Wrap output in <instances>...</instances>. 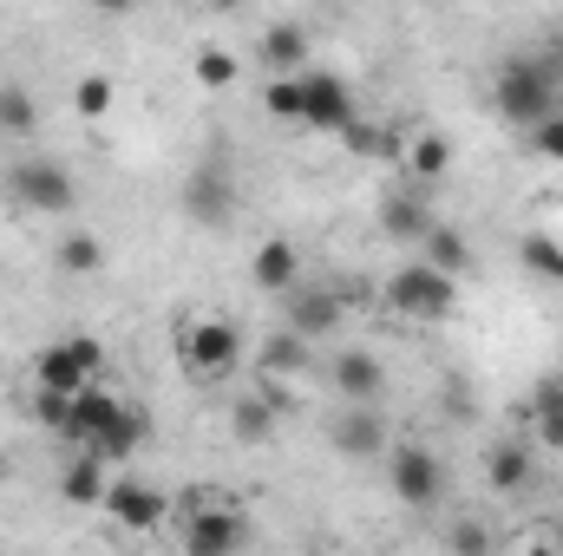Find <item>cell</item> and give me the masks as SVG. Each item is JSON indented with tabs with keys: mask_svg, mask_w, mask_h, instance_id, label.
I'll list each match as a JSON object with an SVG mask.
<instances>
[{
	"mask_svg": "<svg viewBox=\"0 0 563 556\" xmlns=\"http://www.w3.org/2000/svg\"><path fill=\"white\" fill-rule=\"evenodd\" d=\"M106 105H112V79H106V73H92V79H79V112H86V119H99Z\"/></svg>",
	"mask_w": 563,
	"mask_h": 556,
	"instance_id": "cell-29",
	"label": "cell"
},
{
	"mask_svg": "<svg viewBox=\"0 0 563 556\" xmlns=\"http://www.w3.org/2000/svg\"><path fill=\"white\" fill-rule=\"evenodd\" d=\"M328 380H334L341 400H380L387 393V367L374 354H361V347H341L334 367H328Z\"/></svg>",
	"mask_w": 563,
	"mask_h": 556,
	"instance_id": "cell-13",
	"label": "cell"
},
{
	"mask_svg": "<svg viewBox=\"0 0 563 556\" xmlns=\"http://www.w3.org/2000/svg\"><path fill=\"white\" fill-rule=\"evenodd\" d=\"M445 544H452L459 556H485V551H492V531H485V524H459Z\"/></svg>",
	"mask_w": 563,
	"mask_h": 556,
	"instance_id": "cell-32",
	"label": "cell"
},
{
	"mask_svg": "<svg viewBox=\"0 0 563 556\" xmlns=\"http://www.w3.org/2000/svg\"><path fill=\"white\" fill-rule=\"evenodd\" d=\"M452 301H459V276H445L432 263H413V269H400L387 281V308L407 314V321H445Z\"/></svg>",
	"mask_w": 563,
	"mask_h": 556,
	"instance_id": "cell-5",
	"label": "cell"
},
{
	"mask_svg": "<svg viewBox=\"0 0 563 556\" xmlns=\"http://www.w3.org/2000/svg\"><path fill=\"white\" fill-rule=\"evenodd\" d=\"M282 301H288V327H295L301 341H328V334L347 321V301H341L334 288H301V281H295Z\"/></svg>",
	"mask_w": 563,
	"mask_h": 556,
	"instance_id": "cell-11",
	"label": "cell"
},
{
	"mask_svg": "<svg viewBox=\"0 0 563 556\" xmlns=\"http://www.w3.org/2000/svg\"><path fill=\"white\" fill-rule=\"evenodd\" d=\"M531 144H538L544 157H558V164H563V112H551V119H538V125H531Z\"/></svg>",
	"mask_w": 563,
	"mask_h": 556,
	"instance_id": "cell-31",
	"label": "cell"
},
{
	"mask_svg": "<svg viewBox=\"0 0 563 556\" xmlns=\"http://www.w3.org/2000/svg\"><path fill=\"white\" fill-rule=\"evenodd\" d=\"M59 269H73V276H92V269H99V236H92V230H73V236H59Z\"/></svg>",
	"mask_w": 563,
	"mask_h": 556,
	"instance_id": "cell-25",
	"label": "cell"
},
{
	"mask_svg": "<svg viewBox=\"0 0 563 556\" xmlns=\"http://www.w3.org/2000/svg\"><path fill=\"white\" fill-rule=\"evenodd\" d=\"M531 419H538V445L544 452H563V400L558 407H531Z\"/></svg>",
	"mask_w": 563,
	"mask_h": 556,
	"instance_id": "cell-30",
	"label": "cell"
},
{
	"mask_svg": "<svg viewBox=\"0 0 563 556\" xmlns=\"http://www.w3.org/2000/svg\"><path fill=\"white\" fill-rule=\"evenodd\" d=\"M33 125H40V105H33V92H26L20 79H7V86H0V132H7V138H26Z\"/></svg>",
	"mask_w": 563,
	"mask_h": 556,
	"instance_id": "cell-21",
	"label": "cell"
},
{
	"mask_svg": "<svg viewBox=\"0 0 563 556\" xmlns=\"http://www.w3.org/2000/svg\"><path fill=\"white\" fill-rule=\"evenodd\" d=\"M99 452H79L73 465H66V478H59V491L73 498V504H106V478H99Z\"/></svg>",
	"mask_w": 563,
	"mask_h": 556,
	"instance_id": "cell-20",
	"label": "cell"
},
{
	"mask_svg": "<svg viewBox=\"0 0 563 556\" xmlns=\"http://www.w3.org/2000/svg\"><path fill=\"white\" fill-rule=\"evenodd\" d=\"M301 53H308L301 26H269V33H263V59H269L276 73H295V66H301Z\"/></svg>",
	"mask_w": 563,
	"mask_h": 556,
	"instance_id": "cell-23",
	"label": "cell"
},
{
	"mask_svg": "<svg viewBox=\"0 0 563 556\" xmlns=\"http://www.w3.org/2000/svg\"><path fill=\"white\" fill-rule=\"evenodd\" d=\"M106 511H112L119 524H132V531H157V524L170 518V498H157L151 485L119 478V485H106Z\"/></svg>",
	"mask_w": 563,
	"mask_h": 556,
	"instance_id": "cell-14",
	"label": "cell"
},
{
	"mask_svg": "<svg viewBox=\"0 0 563 556\" xmlns=\"http://www.w3.org/2000/svg\"><path fill=\"white\" fill-rule=\"evenodd\" d=\"M282 413H288V393H276V387H263V393H243V400H230V438H243V445H263V438L276 432Z\"/></svg>",
	"mask_w": 563,
	"mask_h": 556,
	"instance_id": "cell-12",
	"label": "cell"
},
{
	"mask_svg": "<svg viewBox=\"0 0 563 556\" xmlns=\"http://www.w3.org/2000/svg\"><path fill=\"white\" fill-rule=\"evenodd\" d=\"M485 478H492V491H525V485H531V445L498 438V445L485 452Z\"/></svg>",
	"mask_w": 563,
	"mask_h": 556,
	"instance_id": "cell-17",
	"label": "cell"
},
{
	"mask_svg": "<svg viewBox=\"0 0 563 556\" xmlns=\"http://www.w3.org/2000/svg\"><path fill=\"white\" fill-rule=\"evenodd\" d=\"M184 210L197 216V223H230L236 216V190H230V170H197L190 177V190H184Z\"/></svg>",
	"mask_w": 563,
	"mask_h": 556,
	"instance_id": "cell-15",
	"label": "cell"
},
{
	"mask_svg": "<svg viewBox=\"0 0 563 556\" xmlns=\"http://www.w3.org/2000/svg\"><path fill=\"white\" fill-rule=\"evenodd\" d=\"M301 360H308V341H301L295 327H288V334H276V341L263 347V374H295Z\"/></svg>",
	"mask_w": 563,
	"mask_h": 556,
	"instance_id": "cell-26",
	"label": "cell"
},
{
	"mask_svg": "<svg viewBox=\"0 0 563 556\" xmlns=\"http://www.w3.org/2000/svg\"><path fill=\"white\" fill-rule=\"evenodd\" d=\"M177 544L197 556H223V551H243L250 544V524L236 518V498H190V518L177 524Z\"/></svg>",
	"mask_w": 563,
	"mask_h": 556,
	"instance_id": "cell-4",
	"label": "cell"
},
{
	"mask_svg": "<svg viewBox=\"0 0 563 556\" xmlns=\"http://www.w3.org/2000/svg\"><path fill=\"white\" fill-rule=\"evenodd\" d=\"M445 164H452V144L420 132V138L407 144V170H413V184H432V177H445Z\"/></svg>",
	"mask_w": 563,
	"mask_h": 556,
	"instance_id": "cell-22",
	"label": "cell"
},
{
	"mask_svg": "<svg viewBox=\"0 0 563 556\" xmlns=\"http://www.w3.org/2000/svg\"><path fill=\"white\" fill-rule=\"evenodd\" d=\"M420 249H426V263H432V269H445V276H465V263H472L465 236H459L452 223H439V216H432V230L420 236Z\"/></svg>",
	"mask_w": 563,
	"mask_h": 556,
	"instance_id": "cell-19",
	"label": "cell"
},
{
	"mask_svg": "<svg viewBox=\"0 0 563 556\" xmlns=\"http://www.w3.org/2000/svg\"><path fill=\"white\" fill-rule=\"evenodd\" d=\"M106 367V347L92 341V334H79V341H53L40 360H33V387H53V393H79L92 374Z\"/></svg>",
	"mask_w": 563,
	"mask_h": 556,
	"instance_id": "cell-6",
	"label": "cell"
},
{
	"mask_svg": "<svg viewBox=\"0 0 563 556\" xmlns=\"http://www.w3.org/2000/svg\"><path fill=\"white\" fill-rule=\"evenodd\" d=\"M538 59H544V66H551V73H558V86H563V40H551V46H544V53H538Z\"/></svg>",
	"mask_w": 563,
	"mask_h": 556,
	"instance_id": "cell-33",
	"label": "cell"
},
{
	"mask_svg": "<svg viewBox=\"0 0 563 556\" xmlns=\"http://www.w3.org/2000/svg\"><path fill=\"white\" fill-rule=\"evenodd\" d=\"M73 452H99V458H125V452H139L144 438V419L119 400V393H106L99 380H86L79 393H73V407H66V419L53 425Z\"/></svg>",
	"mask_w": 563,
	"mask_h": 556,
	"instance_id": "cell-1",
	"label": "cell"
},
{
	"mask_svg": "<svg viewBox=\"0 0 563 556\" xmlns=\"http://www.w3.org/2000/svg\"><path fill=\"white\" fill-rule=\"evenodd\" d=\"M380 230H387L394 243H420L426 230H432V210H426L420 190H387V197H380Z\"/></svg>",
	"mask_w": 563,
	"mask_h": 556,
	"instance_id": "cell-16",
	"label": "cell"
},
{
	"mask_svg": "<svg viewBox=\"0 0 563 556\" xmlns=\"http://www.w3.org/2000/svg\"><path fill=\"white\" fill-rule=\"evenodd\" d=\"M558 99H563V86H558V73L538 59V53H525V59H505L498 66V79H492V105L511 119V125H538V119H551L558 112Z\"/></svg>",
	"mask_w": 563,
	"mask_h": 556,
	"instance_id": "cell-2",
	"label": "cell"
},
{
	"mask_svg": "<svg viewBox=\"0 0 563 556\" xmlns=\"http://www.w3.org/2000/svg\"><path fill=\"white\" fill-rule=\"evenodd\" d=\"M177 347H184V360L197 374H230L236 354H243V334H236V321H190Z\"/></svg>",
	"mask_w": 563,
	"mask_h": 556,
	"instance_id": "cell-10",
	"label": "cell"
},
{
	"mask_svg": "<svg viewBox=\"0 0 563 556\" xmlns=\"http://www.w3.org/2000/svg\"><path fill=\"white\" fill-rule=\"evenodd\" d=\"M7 197H13L20 210L66 216V210L79 203V184H73V170H66L59 157H20V164L7 170Z\"/></svg>",
	"mask_w": 563,
	"mask_h": 556,
	"instance_id": "cell-3",
	"label": "cell"
},
{
	"mask_svg": "<svg viewBox=\"0 0 563 556\" xmlns=\"http://www.w3.org/2000/svg\"><path fill=\"white\" fill-rule=\"evenodd\" d=\"M197 79H203L210 92H223V86H236V59H230V53H203V59H197Z\"/></svg>",
	"mask_w": 563,
	"mask_h": 556,
	"instance_id": "cell-28",
	"label": "cell"
},
{
	"mask_svg": "<svg viewBox=\"0 0 563 556\" xmlns=\"http://www.w3.org/2000/svg\"><path fill=\"white\" fill-rule=\"evenodd\" d=\"M558 544H563V531H558Z\"/></svg>",
	"mask_w": 563,
	"mask_h": 556,
	"instance_id": "cell-35",
	"label": "cell"
},
{
	"mask_svg": "<svg viewBox=\"0 0 563 556\" xmlns=\"http://www.w3.org/2000/svg\"><path fill=\"white\" fill-rule=\"evenodd\" d=\"M387 478H394V498L400 504H439V491H445L439 452H426V445H400L387 458Z\"/></svg>",
	"mask_w": 563,
	"mask_h": 556,
	"instance_id": "cell-9",
	"label": "cell"
},
{
	"mask_svg": "<svg viewBox=\"0 0 563 556\" xmlns=\"http://www.w3.org/2000/svg\"><path fill=\"white\" fill-rule=\"evenodd\" d=\"M263 105H269V119H288V125H301V73H276V86L263 92Z\"/></svg>",
	"mask_w": 563,
	"mask_h": 556,
	"instance_id": "cell-24",
	"label": "cell"
},
{
	"mask_svg": "<svg viewBox=\"0 0 563 556\" xmlns=\"http://www.w3.org/2000/svg\"><path fill=\"white\" fill-rule=\"evenodd\" d=\"M328 445L341 452V458H380L387 452V419L374 413V400H347L341 413L328 419Z\"/></svg>",
	"mask_w": 563,
	"mask_h": 556,
	"instance_id": "cell-7",
	"label": "cell"
},
{
	"mask_svg": "<svg viewBox=\"0 0 563 556\" xmlns=\"http://www.w3.org/2000/svg\"><path fill=\"white\" fill-rule=\"evenodd\" d=\"M301 281V263H295V243H282L269 236L263 249H256V288H269V294H288Z\"/></svg>",
	"mask_w": 563,
	"mask_h": 556,
	"instance_id": "cell-18",
	"label": "cell"
},
{
	"mask_svg": "<svg viewBox=\"0 0 563 556\" xmlns=\"http://www.w3.org/2000/svg\"><path fill=\"white\" fill-rule=\"evenodd\" d=\"M301 125L308 132H347L354 125V92H347V79H334V73H301Z\"/></svg>",
	"mask_w": 563,
	"mask_h": 556,
	"instance_id": "cell-8",
	"label": "cell"
},
{
	"mask_svg": "<svg viewBox=\"0 0 563 556\" xmlns=\"http://www.w3.org/2000/svg\"><path fill=\"white\" fill-rule=\"evenodd\" d=\"M518 256H525V269H531V276H558L563 281V249L551 243V236H525V249H518Z\"/></svg>",
	"mask_w": 563,
	"mask_h": 556,
	"instance_id": "cell-27",
	"label": "cell"
},
{
	"mask_svg": "<svg viewBox=\"0 0 563 556\" xmlns=\"http://www.w3.org/2000/svg\"><path fill=\"white\" fill-rule=\"evenodd\" d=\"M99 7H112V13H119V7H132V0H99Z\"/></svg>",
	"mask_w": 563,
	"mask_h": 556,
	"instance_id": "cell-34",
	"label": "cell"
}]
</instances>
